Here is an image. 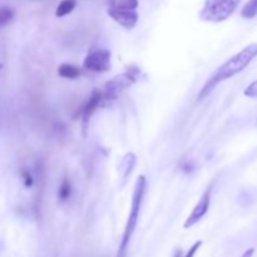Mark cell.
I'll list each match as a JSON object with an SVG mask.
<instances>
[{
  "mask_svg": "<svg viewBox=\"0 0 257 257\" xmlns=\"http://www.w3.org/2000/svg\"><path fill=\"white\" fill-rule=\"evenodd\" d=\"M241 15L245 19H252L257 15V0H248L245 5H243L242 10H241Z\"/></svg>",
  "mask_w": 257,
  "mask_h": 257,
  "instance_id": "12",
  "label": "cell"
},
{
  "mask_svg": "<svg viewBox=\"0 0 257 257\" xmlns=\"http://www.w3.org/2000/svg\"><path fill=\"white\" fill-rule=\"evenodd\" d=\"M58 74L65 79H75L80 75V69L77 65L69 64V63H63L58 68Z\"/></svg>",
  "mask_w": 257,
  "mask_h": 257,
  "instance_id": "9",
  "label": "cell"
},
{
  "mask_svg": "<svg viewBox=\"0 0 257 257\" xmlns=\"http://www.w3.org/2000/svg\"><path fill=\"white\" fill-rule=\"evenodd\" d=\"M241 0H206L200 18L205 22L221 23L235 13Z\"/></svg>",
  "mask_w": 257,
  "mask_h": 257,
  "instance_id": "3",
  "label": "cell"
},
{
  "mask_svg": "<svg viewBox=\"0 0 257 257\" xmlns=\"http://www.w3.org/2000/svg\"><path fill=\"white\" fill-rule=\"evenodd\" d=\"M211 193H212V187H208L207 190H206V192L202 195L201 200L198 201L197 205L195 206V208H193V211L191 212V215L187 217L183 227H192V226H195L196 223H198L203 217H205L206 213L208 212V208H210Z\"/></svg>",
  "mask_w": 257,
  "mask_h": 257,
  "instance_id": "6",
  "label": "cell"
},
{
  "mask_svg": "<svg viewBox=\"0 0 257 257\" xmlns=\"http://www.w3.org/2000/svg\"><path fill=\"white\" fill-rule=\"evenodd\" d=\"M100 105H102V90L95 88L92 92V94L89 95L87 102H85V104L82 107V110L79 113L80 119H82V128L84 133L87 131L88 124H89L90 117L94 114V112Z\"/></svg>",
  "mask_w": 257,
  "mask_h": 257,
  "instance_id": "8",
  "label": "cell"
},
{
  "mask_svg": "<svg viewBox=\"0 0 257 257\" xmlns=\"http://www.w3.org/2000/svg\"><path fill=\"white\" fill-rule=\"evenodd\" d=\"M75 5H77V2L75 0H62L59 3V5L57 7V10H55V15L58 18H63L65 15L70 14V13L74 10Z\"/></svg>",
  "mask_w": 257,
  "mask_h": 257,
  "instance_id": "11",
  "label": "cell"
},
{
  "mask_svg": "<svg viewBox=\"0 0 257 257\" xmlns=\"http://www.w3.org/2000/svg\"><path fill=\"white\" fill-rule=\"evenodd\" d=\"M257 57V43H251L247 47L243 48L237 54L232 55L227 62L223 63L210 78L205 85L202 87L201 92L198 93L197 99L202 100L207 98L211 93L215 90V88L223 80H227L230 78L235 77L236 74L242 72L251 62Z\"/></svg>",
  "mask_w": 257,
  "mask_h": 257,
  "instance_id": "1",
  "label": "cell"
},
{
  "mask_svg": "<svg viewBox=\"0 0 257 257\" xmlns=\"http://www.w3.org/2000/svg\"><path fill=\"white\" fill-rule=\"evenodd\" d=\"M109 7L122 8V9L137 10L138 0H110Z\"/></svg>",
  "mask_w": 257,
  "mask_h": 257,
  "instance_id": "13",
  "label": "cell"
},
{
  "mask_svg": "<svg viewBox=\"0 0 257 257\" xmlns=\"http://www.w3.org/2000/svg\"><path fill=\"white\" fill-rule=\"evenodd\" d=\"M201 246H202V241H197V242H195L192 246H191L190 250L187 251V253H186L183 257H195L196 253H197V251L200 250Z\"/></svg>",
  "mask_w": 257,
  "mask_h": 257,
  "instance_id": "18",
  "label": "cell"
},
{
  "mask_svg": "<svg viewBox=\"0 0 257 257\" xmlns=\"http://www.w3.org/2000/svg\"><path fill=\"white\" fill-rule=\"evenodd\" d=\"M3 69V64H0V70H2Z\"/></svg>",
  "mask_w": 257,
  "mask_h": 257,
  "instance_id": "20",
  "label": "cell"
},
{
  "mask_svg": "<svg viewBox=\"0 0 257 257\" xmlns=\"http://www.w3.org/2000/svg\"><path fill=\"white\" fill-rule=\"evenodd\" d=\"M146 187H147V178L143 175H141L138 177V180L136 181L135 185V191H133V197H132V206H131V212L128 216L127 223H125L124 232H123L122 241H120L119 246V253L118 257L124 256L125 250L128 247V243H130L131 238H132L133 233H135L136 227H137L138 218H140V212L141 207H142L143 202V196H145Z\"/></svg>",
  "mask_w": 257,
  "mask_h": 257,
  "instance_id": "2",
  "label": "cell"
},
{
  "mask_svg": "<svg viewBox=\"0 0 257 257\" xmlns=\"http://www.w3.org/2000/svg\"><path fill=\"white\" fill-rule=\"evenodd\" d=\"M22 177L23 180H24V186L25 187H32L33 183H34V178H33V176L30 175L29 171L24 170L22 172Z\"/></svg>",
  "mask_w": 257,
  "mask_h": 257,
  "instance_id": "17",
  "label": "cell"
},
{
  "mask_svg": "<svg viewBox=\"0 0 257 257\" xmlns=\"http://www.w3.org/2000/svg\"><path fill=\"white\" fill-rule=\"evenodd\" d=\"M83 67L94 73L107 72L112 67V54L109 50L104 49V48L92 50L85 57Z\"/></svg>",
  "mask_w": 257,
  "mask_h": 257,
  "instance_id": "5",
  "label": "cell"
},
{
  "mask_svg": "<svg viewBox=\"0 0 257 257\" xmlns=\"http://www.w3.org/2000/svg\"><path fill=\"white\" fill-rule=\"evenodd\" d=\"M136 166V156L133 153H127L120 163V172H122L123 180H127L128 176L132 173Z\"/></svg>",
  "mask_w": 257,
  "mask_h": 257,
  "instance_id": "10",
  "label": "cell"
},
{
  "mask_svg": "<svg viewBox=\"0 0 257 257\" xmlns=\"http://www.w3.org/2000/svg\"><path fill=\"white\" fill-rule=\"evenodd\" d=\"M243 94L248 98H257V80L252 82L251 84H248V87L246 88Z\"/></svg>",
  "mask_w": 257,
  "mask_h": 257,
  "instance_id": "16",
  "label": "cell"
},
{
  "mask_svg": "<svg viewBox=\"0 0 257 257\" xmlns=\"http://www.w3.org/2000/svg\"><path fill=\"white\" fill-rule=\"evenodd\" d=\"M70 192H72V188H70V182L67 177L63 178L62 183H60L59 191H58V196H59V200L62 202L67 201L69 198Z\"/></svg>",
  "mask_w": 257,
  "mask_h": 257,
  "instance_id": "14",
  "label": "cell"
},
{
  "mask_svg": "<svg viewBox=\"0 0 257 257\" xmlns=\"http://www.w3.org/2000/svg\"><path fill=\"white\" fill-rule=\"evenodd\" d=\"M253 253H255V248H248L245 253H243L241 257H252Z\"/></svg>",
  "mask_w": 257,
  "mask_h": 257,
  "instance_id": "19",
  "label": "cell"
},
{
  "mask_svg": "<svg viewBox=\"0 0 257 257\" xmlns=\"http://www.w3.org/2000/svg\"><path fill=\"white\" fill-rule=\"evenodd\" d=\"M256 125H257V120H256Z\"/></svg>",
  "mask_w": 257,
  "mask_h": 257,
  "instance_id": "21",
  "label": "cell"
},
{
  "mask_svg": "<svg viewBox=\"0 0 257 257\" xmlns=\"http://www.w3.org/2000/svg\"><path fill=\"white\" fill-rule=\"evenodd\" d=\"M108 15H109L114 22H117L118 24L122 25L124 29H133L138 23L137 10L109 7L108 8Z\"/></svg>",
  "mask_w": 257,
  "mask_h": 257,
  "instance_id": "7",
  "label": "cell"
},
{
  "mask_svg": "<svg viewBox=\"0 0 257 257\" xmlns=\"http://www.w3.org/2000/svg\"><path fill=\"white\" fill-rule=\"evenodd\" d=\"M138 74H140V69H130L128 72L108 80L103 85V88H100V90H102V105L110 104L113 100L117 99L122 94L123 90H125L133 83H136Z\"/></svg>",
  "mask_w": 257,
  "mask_h": 257,
  "instance_id": "4",
  "label": "cell"
},
{
  "mask_svg": "<svg viewBox=\"0 0 257 257\" xmlns=\"http://www.w3.org/2000/svg\"><path fill=\"white\" fill-rule=\"evenodd\" d=\"M13 18H14V12H13L10 8L8 7L0 8V28L7 25Z\"/></svg>",
  "mask_w": 257,
  "mask_h": 257,
  "instance_id": "15",
  "label": "cell"
}]
</instances>
